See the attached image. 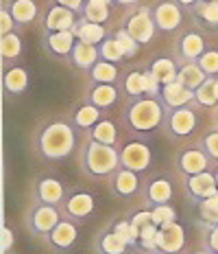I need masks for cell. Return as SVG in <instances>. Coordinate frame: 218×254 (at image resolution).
Wrapping results in <instances>:
<instances>
[{"label": "cell", "mask_w": 218, "mask_h": 254, "mask_svg": "<svg viewBox=\"0 0 218 254\" xmlns=\"http://www.w3.org/2000/svg\"><path fill=\"white\" fill-rule=\"evenodd\" d=\"M77 127L72 119H63V116H52L44 121L35 134V151L42 160L59 162L66 160L74 151L77 145Z\"/></svg>", "instance_id": "6da1fadb"}, {"label": "cell", "mask_w": 218, "mask_h": 254, "mask_svg": "<svg viewBox=\"0 0 218 254\" xmlns=\"http://www.w3.org/2000/svg\"><path fill=\"white\" fill-rule=\"evenodd\" d=\"M118 167L120 149H116V145H105V142H98L87 136V140L79 149V169L83 176L92 180L109 178Z\"/></svg>", "instance_id": "7a4b0ae2"}, {"label": "cell", "mask_w": 218, "mask_h": 254, "mask_svg": "<svg viewBox=\"0 0 218 254\" xmlns=\"http://www.w3.org/2000/svg\"><path fill=\"white\" fill-rule=\"evenodd\" d=\"M164 114H166V108L162 105L157 97H135V99H127L125 103V116L129 129L137 131V134H151L157 127H162Z\"/></svg>", "instance_id": "3957f363"}, {"label": "cell", "mask_w": 218, "mask_h": 254, "mask_svg": "<svg viewBox=\"0 0 218 254\" xmlns=\"http://www.w3.org/2000/svg\"><path fill=\"white\" fill-rule=\"evenodd\" d=\"M192 105H181V108H168L162 121V131L168 138H185L196 129L199 125V112Z\"/></svg>", "instance_id": "277c9868"}, {"label": "cell", "mask_w": 218, "mask_h": 254, "mask_svg": "<svg viewBox=\"0 0 218 254\" xmlns=\"http://www.w3.org/2000/svg\"><path fill=\"white\" fill-rule=\"evenodd\" d=\"M59 224V213L52 204H44V202H35L26 210L24 217V226L29 230L31 237L35 239H46V235Z\"/></svg>", "instance_id": "5b68a950"}, {"label": "cell", "mask_w": 218, "mask_h": 254, "mask_svg": "<svg viewBox=\"0 0 218 254\" xmlns=\"http://www.w3.org/2000/svg\"><path fill=\"white\" fill-rule=\"evenodd\" d=\"M122 26H125L142 46L153 42V38H155V33H157V24H155V20H153L151 7H135L131 13L125 15Z\"/></svg>", "instance_id": "8992f818"}, {"label": "cell", "mask_w": 218, "mask_h": 254, "mask_svg": "<svg viewBox=\"0 0 218 254\" xmlns=\"http://www.w3.org/2000/svg\"><path fill=\"white\" fill-rule=\"evenodd\" d=\"M183 190L188 195L190 202L199 204L203 199L212 197V195L218 190L214 171H203V173H194V176H183Z\"/></svg>", "instance_id": "52a82bcc"}, {"label": "cell", "mask_w": 218, "mask_h": 254, "mask_svg": "<svg viewBox=\"0 0 218 254\" xmlns=\"http://www.w3.org/2000/svg\"><path fill=\"white\" fill-rule=\"evenodd\" d=\"M153 162V151L144 140H129L120 149V167H127L131 171H146Z\"/></svg>", "instance_id": "ba28073f"}, {"label": "cell", "mask_w": 218, "mask_h": 254, "mask_svg": "<svg viewBox=\"0 0 218 254\" xmlns=\"http://www.w3.org/2000/svg\"><path fill=\"white\" fill-rule=\"evenodd\" d=\"M153 20L157 24V31L170 33V31H177L183 22V7H179L174 0H157L151 7Z\"/></svg>", "instance_id": "9c48e42d"}, {"label": "cell", "mask_w": 218, "mask_h": 254, "mask_svg": "<svg viewBox=\"0 0 218 254\" xmlns=\"http://www.w3.org/2000/svg\"><path fill=\"white\" fill-rule=\"evenodd\" d=\"M79 239V224L74 219H59V224L46 235V243L55 252H68Z\"/></svg>", "instance_id": "30bf717a"}, {"label": "cell", "mask_w": 218, "mask_h": 254, "mask_svg": "<svg viewBox=\"0 0 218 254\" xmlns=\"http://www.w3.org/2000/svg\"><path fill=\"white\" fill-rule=\"evenodd\" d=\"M207 51V42L196 29H190L179 35L177 44H174V57L179 64L183 62H196Z\"/></svg>", "instance_id": "8fae6325"}, {"label": "cell", "mask_w": 218, "mask_h": 254, "mask_svg": "<svg viewBox=\"0 0 218 254\" xmlns=\"http://www.w3.org/2000/svg\"><path fill=\"white\" fill-rule=\"evenodd\" d=\"M107 180H109V190L114 197L129 199L137 195V190H140V173L131 171L127 167H118Z\"/></svg>", "instance_id": "7c38bea8"}, {"label": "cell", "mask_w": 218, "mask_h": 254, "mask_svg": "<svg viewBox=\"0 0 218 254\" xmlns=\"http://www.w3.org/2000/svg\"><path fill=\"white\" fill-rule=\"evenodd\" d=\"M63 213L68 219H74L77 224H83L85 219H89V215L94 213V197L87 190H72L63 199Z\"/></svg>", "instance_id": "4fadbf2b"}, {"label": "cell", "mask_w": 218, "mask_h": 254, "mask_svg": "<svg viewBox=\"0 0 218 254\" xmlns=\"http://www.w3.org/2000/svg\"><path fill=\"white\" fill-rule=\"evenodd\" d=\"M177 169L181 176H194V173H203L212 169V158L201 149V147H188V149L179 151L177 156Z\"/></svg>", "instance_id": "5bb4252c"}, {"label": "cell", "mask_w": 218, "mask_h": 254, "mask_svg": "<svg viewBox=\"0 0 218 254\" xmlns=\"http://www.w3.org/2000/svg\"><path fill=\"white\" fill-rule=\"evenodd\" d=\"M74 42H77V35L70 31H48L44 33V49L50 57L55 60H68V55L74 49Z\"/></svg>", "instance_id": "9a60e30c"}, {"label": "cell", "mask_w": 218, "mask_h": 254, "mask_svg": "<svg viewBox=\"0 0 218 254\" xmlns=\"http://www.w3.org/2000/svg\"><path fill=\"white\" fill-rule=\"evenodd\" d=\"M185 246V230L181 224L173 221V224L159 226L157 230V252L164 254H173V252H181Z\"/></svg>", "instance_id": "2e32d148"}, {"label": "cell", "mask_w": 218, "mask_h": 254, "mask_svg": "<svg viewBox=\"0 0 218 254\" xmlns=\"http://www.w3.org/2000/svg\"><path fill=\"white\" fill-rule=\"evenodd\" d=\"M159 101H162L164 108H181V105H192L194 101V90L185 88L181 81H170V83H164L162 90H159Z\"/></svg>", "instance_id": "e0dca14e"}, {"label": "cell", "mask_w": 218, "mask_h": 254, "mask_svg": "<svg viewBox=\"0 0 218 254\" xmlns=\"http://www.w3.org/2000/svg\"><path fill=\"white\" fill-rule=\"evenodd\" d=\"M35 202H44V204H52V206H61L63 199H66V187L59 182L57 178H40L35 182Z\"/></svg>", "instance_id": "ac0fdd59"}, {"label": "cell", "mask_w": 218, "mask_h": 254, "mask_svg": "<svg viewBox=\"0 0 218 254\" xmlns=\"http://www.w3.org/2000/svg\"><path fill=\"white\" fill-rule=\"evenodd\" d=\"M74 22H77V11L61 7V4H52L44 13L42 26H44V33H48V31H70Z\"/></svg>", "instance_id": "d6986e66"}, {"label": "cell", "mask_w": 218, "mask_h": 254, "mask_svg": "<svg viewBox=\"0 0 218 254\" xmlns=\"http://www.w3.org/2000/svg\"><path fill=\"white\" fill-rule=\"evenodd\" d=\"M100 60V53H98V46L96 44H89V42H83V40H77L74 42V49L72 53L68 55V64L79 70H89Z\"/></svg>", "instance_id": "ffe728a7"}, {"label": "cell", "mask_w": 218, "mask_h": 254, "mask_svg": "<svg viewBox=\"0 0 218 254\" xmlns=\"http://www.w3.org/2000/svg\"><path fill=\"white\" fill-rule=\"evenodd\" d=\"M29 88V70L24 66H7L2 72V92L7 97H20Z\"/></svg>", "instance_id": "44dd1931"}, {"label": "cell", "mask_w": 218, "mask_h": 254, "mask_svg": "<svg viewBox=\"0 0 218 254\" xmlns=\"http://www.w3.org/2000/svg\"><path fill=\"white\" fill-rule=\"evenodd\" d=\"M94 252L98 254H125L129 252V243L116 232L111 226L103 228L94 239Z\"/></svg>", "instance_id": "7402d4cb"}, {"label": "cell", "mask_w": 218, "mask_h": 254, "mask_svg": "<svg viewBox=\"0 0 218 254\" xmlns=\"http://www.w3.org/2000/svg\"><path fill=\"white\" fill-rule=\"evenodd\" d=\"M194 24H199L205 31H218V2L212 0H199L194 7L188 9Z\"/></svg>", "instance_id": "603a6c76"}, {"label": "cell", "mask_w": 218, "mask_h": 254, "mask_svg": "<svg viewBox=\"0 0 218 254\" xmlns=\"http://www.w3.org/2000/svg\"><path fill=\"white\" fill-rule=\"evenodd\" d=\"M118 97H120V90L116 83H89V90L83 101L98 105L100 110H107L118 101Z\"/></svg>", "instance_id": "cb8c5ba5"}, {"label": "cell", "mask_w": 218, "mask_h": 254, "mask_svg": "<svg viewBox=\"0 0 218 254\" xmlns=\"http://www.w3.org/2000/svg\"><path fill=\"white\" fill-rule=\"evenodd\" d=\"M173 199V184L168 178H155L144 187V204L146 206H159L168 204Z\"/></svg>", "instance_id": "d4e9b609"}, {"label": "cell", "mask_w": 218, "mask_h": 254, "mask_svg": "<svg viewBox=\"0 0 218 254\" xmlns=\"http://www.w3.org/2000/svg\"><path fill=\"white\" fill-rule=\"evenodd\" d=\"M72 33L77 35V40H83V42H89V44H100L105 38H107V29H105L103 24H98V22H92V20H87V18H79L77 22H74L72 26Z\"/></svg>", "instance_id": "484cf974"}, {"label": "cell", "mask_w": 218, "mask_h": 254, "mask_svg": "<svg viewBox=\"0 0 218 254\" xmlns=\"http://www.w3.org/2000/svg\"><path fill=\"white\" fill-rule=\"evenodd\" d=\"M100 119H103V110H100L98 105L89 103V101H83L72 112V123L79 131H89Z\"/></svg>", "instance_id": "4316f807"}, {"label": "cell", "mask_w": 218, "mask_h": 254, "mask_svg": "<svg viewBox=\"0 0 218 254\" xmlns=\"http://www.w3.org/2000/svg\"><path fill=\"white\" fill-rule=\"evenodd\" d=\"M179 64L177 60H173V57H168V55H164V57H155L151 64H148V70L153 72V77L157 79L159 83H170V81H174L179 75Z\"/></svg>", "instance_id": "83f0119b"}, {"label": "cell", "mask_w": 218, "mask_h": 254, "mask_svg": "<svg viewBox=\"0 0 218 254\" xmlns=\"http://www.w3.org/2000/svg\"><path fill=\"white\" fill-rule=\"evenodd\" d=\"M22 38H20L18 31H11V33H4L2 38H0V57H2V64L4 68L7 66H13L15 62L20 60V55H22Z\"/></svg>", "instance_id": "f1b7e54d"}, {"label": "cell", "mask_w": 218, "mask_h": 254, "mask_svg": "<svg viewBox=\"0 0 218 254\" xmlns=\"http://www.w3.org/2000/svg\"><path fill=\"white\" fill-rule=\"evenodd\" d=\"M4 7L11 11V15L20 26L31 24L37 18V2L35 0H4Z\"/></svg>", "instance_id": "f546056e"}, {"label": "cell", "mask_w": 218, "mask_h": 254, "mask_svg": "<svg viewBox=\"0 0 218 254\" xmlns=\"http://www.w3.org/2000/svg\"><path fill=\"white\" fill-rule=\"evenodd\" d=\"M122 92L127 99L144 97L146 94V77H144V66L142 68H131L122 79Z\"/></svg>", "instance_id": "4dcf8cb0"}, {"label": "cell", "mask_w": 218, "mask_h": 254, "mask_svg": "<svg viewBox=\"0 0 218 254\" xmlns=\"http://www.w3.org/2000/svg\"><path fill=\"white\" fill-rule=\"evenodd\" d=\"M120 77L118 64H111L107 60H98L92 68L87 70L89 83H116Z\"/></svg>", "instance_id": "1f68e13d"}, {"label": "cell", "mask_w": 218, "mask_h": 254, "mask_svg": "<svg viewBox=\"0 0 218 254\" xmlns=\"http://www.w3.org/2000/svg\"><path fill=\"white\" fill-rule=\"evenodd\" d=\"M207 77H210V75H205V70L196 62H183L181 66H179L177 81H181L183 86L190 88V90H196Z\"/></svg>", "instance_id": "d6a6232c"}, {"label": "cell", "mask_w": 218, "mask_h": 254, "mask_svg": "<svg viewBox=\"0 0 218 254\" xmlns=\"http://www.w3.org/2000/svg\"><path fill=\"white\" fill-rule=\"evenodd\" d=\"M111 4H116L114 0H85L83 9H81V15L92 22H107L109 15H111Z\"/></svg>", "instance_id": "836d02e7"}, {"label": "cell", "mask_w": 218, "mask_h": 254, "mask_svg": "<svg viewBox=\"0 0 218 254\" xmlns=\"http://www.w3.org/2000/svg\"><path fill=\"white\" fill-rule=\"evenodd\" d=\"M194 101L201 108H216L218 105V81L216 77H207L199 88L194 90Z\"/></svg>", "instance_id": "e575fe53"}, {"label": "cell", "mask_w": 218, "mask_h": 254, "mask_svg": "<svg viewBox=\"0 0 218 254\" xmlns=\"http://www.w3.org/2000/svg\"><path fill=\"white\" fill-rule=\"evenodd\" d=\"M111 228H114L122 237V239L129 243V250H140V228H137L129 217L116 219L114 224H111Z\"/></svg>", "instance_id": "d590c367"}, {"label": "cell", "mask_w": 218, "mask_h": 254, "mask_svg": "<svg viewBox=\"0 0 218 254\" xmlns=\"http://www.w3.org/2000/svg\"><path fill=\"white\" fill-rule=\"evenodd\" d=\"M89 138L105 142V145H116L118 142V129H116V123L109 119H100L96 125L89 129Z\"/></svg>", "instance_id": "8d00e7d4"}, {"label": "cell", "mask_w": 218, "mask_h": 254, "mask_svg": "<svg viewBox=\"0 0 218 254\" xmlns=\"http://www.w3.org/2000/svg\"><path fill=\"white\" fill-rule=\"evenodd\" d=\"M111 35L116 38V42H118V46H120V51L125 53V60H133V57L137 55V51H140V42H137L133 35L129 33V31L125 29V26H120V29H116V31H111Z\"/></svg>", "instance_id": "74e56055"}, {"label": "cell", "mask_w": 218, "mask_h": 254, "mask_svg": "<svg viewBox=\"0 0 218 254\" xmlns=\"http://www.w3.org/2000/svg\"><path fill=\"white\" fill-rule=\"evenodd\" d=\"M98 53H100V60H107V62H111V64L125 62V53L120 51L118 42H116V38H114L111 33L98 44Z\"/></svg>", "instance_id": "f35d334b"}, {"label": "cell", "mask_w": 218, "mask_h": 254, "mask_svg": "<svg viewBox=\"0 0 218 254\" xmlns=\"http://www.w3.org/2000/svg\"><path fill=\"white\" fill-rule=\"evenodd\" d=\"M201 228V241H203V252H216L218 254V224L210 221H199Z\"/></svg>", "instance_id": "ab89813d"}, {"label": "cell", "mask_w": 218, "mask_h": 254, "mask_svg": "<svg viewBox=\"0 0 218 254\" xmlns=\"http://www.w3.org/2000/svg\"><path fill=\"white\" fill-rule=\"evenodd\" d=\"M199 206V217L203 221H210V224H218V190L212 197L203 199V202L196 204Z\"/></svg>", "instance_id": "60d3db41"}, {"label": "cell", "mask_w": 218, "mask_h": 254, "mask_svg": "<svg viewBox=\"0 0 218 254\" xmlns=\"http://www.w3.org/2000/svg\"><path fill=\"white\" fill-rule=\"evenodd\" d=\"M153 213V221H155L157 226H166V224H173V221H177V210L168 204H159V206H153L151 208Z\"/></svg>", "instance_id": "b9f144b4"}, {"label": "cell", "mask_w": 218, "mask_h": 254, "mask_svg": "<svg viewBox=\"0 0 218 254\" xmlns=\"http://www.w3.org/2000/svg\"><path fill=\"white\" fill-rule=\"evenodd\" d=\"M157 224H151L140 230V250L144 252H157Z\"/></svg>", "instance_id": "7bdbcfd3"}, {"label": "cell", "mask_w": 218, "mask_h": 254, "mask_svg": "<svg viewBox=\"0 0 218 254\" xmlns=\"http://www.w3.org/2000/svg\"><path fill=\"white\" fill-rule=\"evenodd\" d=\"M196 64H199L201 68L205 70V75L210 77H218V51L214 49H207L203 55L196 60Z\"/></svg>", "instance_id": "ee69618b"}, {"label": "cell", "mask_w": 218, "mask_h": 254, "mask_svg": "<svg viewBox=\"0 0 218 254\" xmlns=\"http://www.w3.org/2000/svg\"><path fill=\"white\" fill-rule=\"evenodd\" d=\"M199 147L212 158V162H218V127H216V129L207 131L203 138H201Z\"/></svg>", "instance_id": "f6af8a7d"}, {"label": "cell", "mask_w": 218, "mask_h": 254, "mask_svg": "<svg viewBox=\"0 0 218 254\" xmlns=\"http://www.w3.org/2000/svg\"><path fill=\"white\" fill-rule=\"evenodd\" d=\"M18 29H20V24L15 22L11 11L2 4V9H0V33L4 35V33H11V31H18Z\"/></svg>", "instance_id": "bcb514c9"}, {"label": "cell", "mask_w": 218, "mask_h": 254, "mask_svg": "<svg viewBox=\"0 0 218 254\" xmlns=\"http://www.w3.org/2000/svg\"><path fill=\"white\" fill-rule=\"evenodd\" d=\"M131 221H133V224L137 226V228H146V226H151V224H155V221H153V213H151V208H144V210H135L133 215L129 217Z\"/></svg>", "instance_id": "7dc6e473"}, {"label": "cell", "mask_w": 218, "mask_h": 254, "mask_svg": "<svg viewBox=\"0 0 218 254\" xmlns=\"http://www.w3.org/2000/svg\"><path fill=\"white\" fill-rule=\"evenodd\" d=\"M13 243H15V235H13L11 226L4 224V226H2V241H0V252H2V254L11 252Z\"/></svg>", "instance_id": "c3c4849f"}, {"label": "cell", "mask_w": 218, "mask_h": 254, "mask_svg": "<svg viewBox=\"0 0 218 254\" xmlns=\"http://www.w3.org/2000/svg\"><path fill=\"white\" fill-rule=\"evenodd\" d=\"M52 4H61V7H68V9H72V11L81 13L85 0H52Z\"/></svg>", "instance_id": "681fc988"}, {"label": "cell", "mask_w": 218, "mask_h": 254, "mask_svg": "<svg viewBox=\"0 0 218 254\" xmlns=\"http://www.w3.org/2000/svg\"><path fill=\"white\" fill-rule=\"evenodd\" d=\"M174 2H177L179 7H183V9H190V7H194L199 0H174Z\"/></svg>", "instance_id": "f907efd6"}, {"label": "cell", "mask_w": 218, "mask_h": 254, "mask_svg": "<svg viewBox=\"0 0 218 254\" xmlns=\"http://www.w3.org/2000/svg\"><path fill=\"white\" fill-rule=\"evenodd\" d=\"M116 4H120V7H135L140 0H114Z\"/></svg>", "instance_id": "816d5d0a"}, {"label": "cell", "mask_w": 218, "mask_h": 254, "mask_svg": "<svg viewBox=\"0 0 218 254\" xmlns=\"http://www.w3.org/2000/svg\"><path fill=\"white\" fill-rule=\"evenodd\" d=\"M212 171H214V178H216V184H218V167H216V169H212Z\"/></svg>", "instance_id": "f5cc1de1"}, {"label": "cell", "mask_w": 218, "mask_h": 254, "mask_svg": "<svg viewBox=\"0 0 218 254\" xmlns=\"http://www.w3.org/2000/svg\"><path fill=\"white\" fill-rule=\"evenodd\" d=\"M216 127H218V105H216Z\"/></svg>", "instance_id": "db71d44e"}, {"label": "cell", "mask_w": 218, "mask_h": 254, "mask_svg": "<svg viewBox=\"0 0 218 254\" xmlns=\"http://www.w3.org/2000/svg\"><path fill=\"white\" fill-rule=\"evenodd\" d=\"M212 2H218V0H212Z\"/></svg>", "instance_id": "11a10c76"}, {"label": "cell", "mask_w": 218, "mask_h": 254, "mask_svg": "<svg viewBox=\"0 0 218 254\" xmlns=\"http://www.w3.org/2000/svg\"><path fill=\"white\" fill-rule=\"evenodd\" d=\"M216 81H218V77H216Z\"/></svg>", "instance_id": "9f6ffc18"}, {"label": "cell", "mask_w": 218, "mask_h": 254, "mask_svg": "<svg viewBox=\"0 0 218 254\" xmlns=\"http://www.w3.org/2000/svg\"><path fill=\"white\" fill-rule=\"evenodd\" d=\"M216 33H218V31H216Z\"/></svg>", "instance_id": "6f0895ef"}]
</instances>
